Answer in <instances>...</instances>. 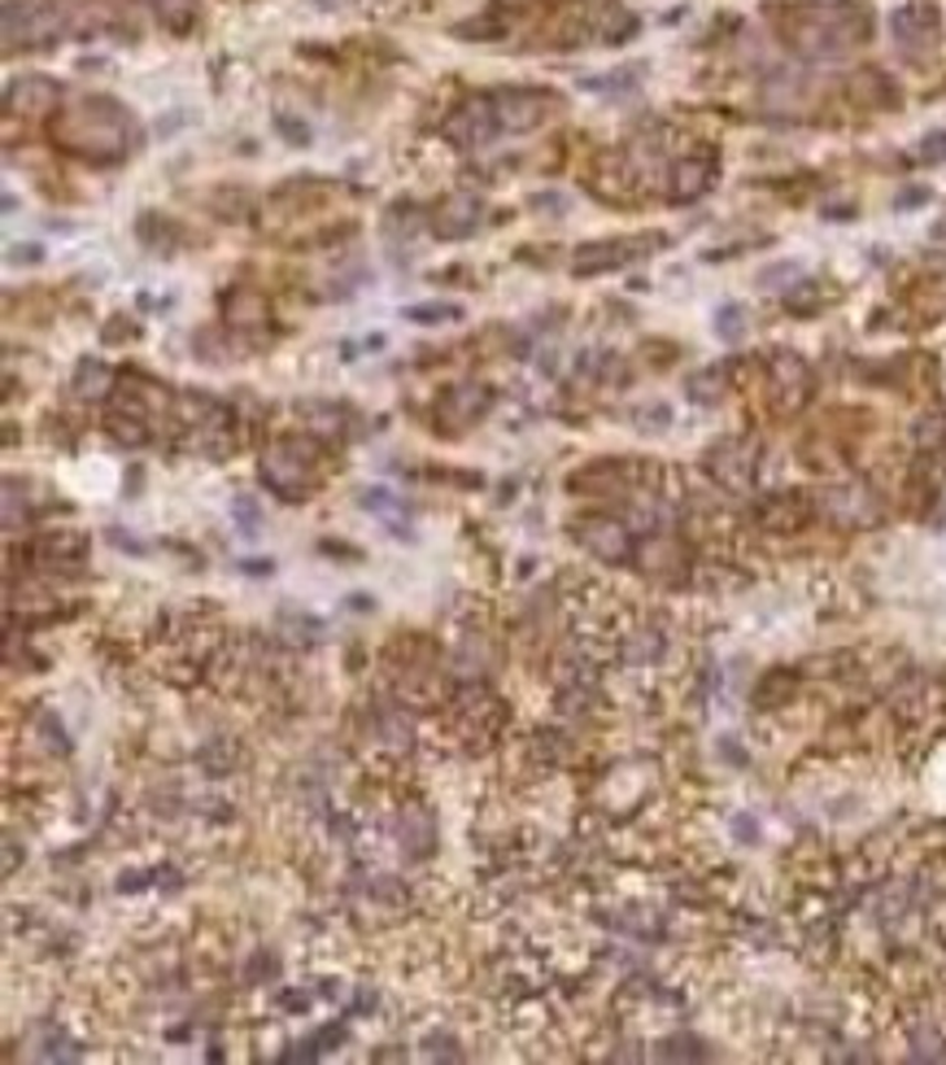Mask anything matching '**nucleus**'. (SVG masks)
<instances>
[{"mask_svg":"<svg viewBox=\"0 0 946 1065\" xmlns=\"http://www.w3.org/2000/svg\"><path fill=\"white\" fill-rule=\"evenodd\" d=\"M733 834H737V843H755V839H759L755 816H751V812H737V816H733Z\"/></svg>","mask_w":946,"mask_h":1065,"instance_id":"37998d69","label":"nucleus"},{"mask_svg":"<svg viewBox=\"0 0 946 1065\" xmlns=\"http://www.w3.org/2000/svg\"><path fill=\"white\" fill-rule=\"evenodd\" d=\"M406 319H411V324H424V328H432V324H454V319H463V306H458V302H419V306H406Z\"/></svg>","mask_w":946,"mask_h":1065,"instance_id":"c85d7f7f","label":"nucleus"},{"mask_svg":"<svg viewBox=\"0 0 946 1065\" xmlns=\"http://www.w3.org/2000/svg\"><path fill=\"white\" fill-rule=\"evenodd\" d=\"M511 31V22L507 18H493V13H485V18H471V22H458L454 27V35L458 40H498V35H507Z\"/></svg>","mask_w":946,"mask_h":1065,"instance_id":"2f4dec72","label":"nucleus"},{"mask_svg":"<svg viewBox=\"0 0 946 1065\" xmlns=\"http://www.w3.org/2000/svg\"><path fill=\"white\" fill-rule=\"evenodd\" d=\"M66 9L57 0H4V49H40L62 40Z\"/></svg>","mask_w":946,"mask_h":1065,"instance_id":"20e7f679","label":"nucleus"},{"mask_svg":"<svg viewBox=\"0 0 946 1065\" xmlns=\"http://www.w3.org/2000/svg\"><path fill=\"white\" fill-rule=\"evenodd\" d=\"M794 695V673L789 668H773L764 682H759V704H785Z\"/></svg>","mask_w":946,"mask_h":1065,"instance_id":"f704fd0d","label":"nucleus"},{"mask_svg":"<svg viewBox=\"0 0 946 1065\" xmlns=\"http://www.w3.org/2000/svg\"><path fill=\"white\" fill-rule=\"evenodd\" d=\"M820 512H829L838 525L872 529V525L881 520V498H876L868 485H833V489H825Z\"/></svg>","mask_w":946,"mask_h":1065,"instance_id":"9b49d317","label":"nucleus"},{"mask_svg":"<svg viewBox=\"0 0 946 1065\" xmlns=\"http://www.w3.org/2000/svg\"><path fill=\"white\" fill-rule=\"evenodd\" d=\"M319 463H323L319 437H310V433L306 437H275L262 450L258 476L275 498L301 503L319 489Z\"/></svg>","mask_w":946,"mask_h":1065,"instance_id":"7ed1b4c3","label":"nucleus"},{"mask_svg":"<svg viewBox=\"0 0 946 1065\" xmlns=\"http://www.w3.org/2000/svg\"><path fill=\"white\" fill-rule=\"evenodd\" d=\"M811 516V503L794 489H780V494H768L759 503V525L764 529H798L802 520Z\"/></svg>","mask_w":946,"mask_h":1065,"instance_id":"aec40b11","label":"nucleus"},{"mask_svg":"<svg viewBox=\"0 0 946 1065\" xmlns=\"http://www.w3.org/2000/svg\"><path fill=\"white\" fill-rule=\"evenodd\" d=\"M149 411L140 407V384L127 393V402H118L109 415H105V429H109V437L118 445H127V450H136V445H145L149 437H153V429H149V420H145Z\"/></svg>","mask_w":946,"mask_h":1065,"instance_id":"f3484780","label":"nucleus"},{"mask_svg":"<svg viewBox=\"0 0 946 1065\" xmlns=\"http://www.w3.org/2000/svg\"><path fill=\"white\" fill-rule=\"evenodd\" d=\"M275 1004H279V1009H301V1013H306V1004H310V1000H306L301 991H279V995H275Z\"/></svg>","mask_w":946,"mask_h":1065,"instance_id":"09e8293b","label":"nucleus"},{"mask_svg":"<svg viewBox=\"0 0 946 1065\" xmlns=\"http://www.w3.org/2000/svg\"><path fill=\"white\" fill-rule=\"evenodd\" d=\"M75 398L79 402H105L109 393H114V367L109 362H100V358H84L79 367H75Z\"/></svg>","mask_w":946,"mask_h":1065,"instance_id":"5701e85b","label":"nucleus"},{"mask_svg":"<svg viewBox=\"0 0 946 1065\" xmlns=\"http://www.w3.org/2000/svg\"><path fill=\"white\" fill-rule=\"evenodd\" d=\"M100 337H105V341H131V337H136V324H127V315H118L114 324H105Z\"/></svg>","mask_w":946,"mask_h":1065,"instance_id":"c03bdc74","label":"nucleus"},{"mask_svg":"<svg viewBox=\"0 0 946 1065\" xmlns=\"http://www.w3.org/2000/svg\"><path fill=\"white\" fill-rule=\"evenodd\" d=\"M297 415L306 420V433L319 437V442H332V437H341L344 433V411L341 407H332V402H301Z\"/></svg>","mask_w":946,"mask_h":1065,"instance_id":"393cba45","label":"nucleus"},{"mask_svg":"<svg viewBox=\"0 0 946 1065\" xmlns=\"http://www.w3.org/2000/svg\"><path fill=\"white\" fill-rule=\"evenodd\" d=\"M755 463L759 454H751V445L742 437H724L706 450V472L720 489H733V494H746L751 481H755Z\"/></svg>","mask_w":946,"mask_h":1065,"instance_id":"9d476101","label":"nucleus"},{"mask_svg":"<svg viewBox=\"0 0 946 1065\" xmlns=\"http://www.w3.org/2000/svg\"><path fill=\"white\" fill-rule=\"evenodd\" d=\"M798 280H802V266L798 263H773L759 271V288H768V293H780V288L789 293Z\"/></svg>","mask_w":946,"mask_h":1065,"instance_id":"72a5a7b5","label":"nucleus"},{"mask_svg":"<svg viewBox=\"0 0 946 1065\" xmlns=\"http://www.w3.org/2000/svg\"><path fill=\"white\" fill-rule=\"evenodd\" d=\"M916 442L929 445V450H938V445L946 442V420H943V415H925V420L916 424Z\"/></svg>","mask_w":946,"mask_h":1065,"instance_id":"58836bf2","label":"nucleus"},{"mask_svg":"<svg viewBox=\"0 0 946 1065\" xmlns=\"http://www.w3.org/2000/svg\"><path fill=\"white\" fill-rule=\"evenodd\" d=\"M641 250H646V245H633V241H589V245L576 250L572 271H576L581 280H589V275H603V271H615V266L633 263Z\"/></svg>","mask_w":946,"mask_h":1065,"instance_id":"a211bd4d","label":"nucleus"},{"mask_svg":"<svg viewBox=\"0 0 946 1065\" xmlns=\"http://www.w3.org/2000/svg\"><path fill=\"white\" fill-rule=\"evenodd\" d=\"M424 1048H428V1057H445V1062H463V1053H458V1044H454V1035H428V1040H424Z\"/></svg>","mask_w":946,"mask_h":1065,"instance_id":"ea45409f","label":"nucleus"},{"mask_svg":"<svg viewBox=\"0 0 946 1065\" xmlns=\"http://www.w3.org/2000/svg\"><path fill=\"white\" fill-rule=\"evenodd\" d=\"M715 337H720L724 346H742V337H746V310H742L737 302H729V306L715 310Z\"/></svg>","mask_w":946,"mask_h":1065,"instance_id":"c756f323","label":"nucleus"},{"mask_svg":"<svg viewBox=\"0 0 946 1065\" xmlns=\"http://www.w3.org/2000/svg\"><path fill=\"white\" fill-rule=\"evenodd\" d=\"M711 183H715V158H706V154L681 158V162L668 171V197H672L677 205H689V201L706 197Z\"/></svg>","mask_w":946,"mask_h":1065,"instance_id":"dca6fc26","label":"nucleus"},{"mask_svg":"<svg viewBox=\"0 0 946 1065\" xmlns=\"http://www.w3.org/2000/svg\"><path fill=\"white\" fill-rule=\"evenodd\" d=\"M916 154H921V162H946V131H929Z\"/></svg>","mask_w":946,"mask_h":1065,"instance_id":"a19ab883","label":"nucleus"},{"mask_svg":"<svg viewBox=\"0 0 946 1065\" xmlns=\"http://www.w3.org/2000/svg\"><path fill=\"white\" fill-rule=\"evenodd\" d=\"M589 27H594V35H598L603 44H628V40L641 31V18H637L628 4H619V0H603V4L594 9Z\"/></svg>","mask_w":946,"mask_h":1065,"instance_id":"6ab92c4d","label":"nucleus"},{"mask_svg":"<svg viewBox=\"0 0 946 1065\" xmlns=\"http://www.w3.org/2000/svg\"><path fill=\"white\" fill-rule=\"evenodd\" d=\"M921 201H929V188H907V192H899V210L921 205Z\"/></svg>","mask_w":946,"mask_h":1065,"instance_id":"8fccbe9b","label":"nucleus"},{"mask_svg":"<svg viewBox=\"0 0 946 1065\" xmlns=\"http://www.w3.org/2000/svg\"><path fill=\"white\" fill-rule=\"evenodd\" d=\"M768 393L776 411H802L816 393V376L794 350H773L768 355Z\"/></svg>","mask_w":946,"mask_h":1065,"instance_id":"0eeeda50","label":"nucleus"},{"mask_svg":"<svg viewBox=\"0 0 946 1065\" xmlns=\"http://www.w3.org/2000/svg\"><path fill=\"white\" fill-rule=\"evenodd\" d=\"M659 655H663V633L659 629H637L633 642L624 646L628 664H659Z\"/></svg>","mask_w":946,"mask_h":1065,"instance_id":"cd10ccee","label":"nucleus"},{"mask_svg":"<svg viewBox=\"0 0 946 1065\" xmlns=\"http://www.w3.org/2000/svg\"><path fill=\"white\" fill-rule=\"evenodd\" d=\"M780 22H785V40L807 62H833L872 35V9H863L855 0L794 4L780 13Z\"/></svg>","mask_w":946,"mask_h":1065,"instance_id":"f03ea898","label":"nucleus"},{"mask_svg":"<svg viewBox=\"0 0 946 1065\" xmlns=\"http://www.w3.org/2000/svg\"><path fill=\"white\" fill-rule=\"evenodd\" d=\"M223 315H227V324L232 328H262L266 324V315H270V306H266V297H262L258 288H232L227 297H223Z\"/></svg>","mask_w":946,"mask_h":1065,"instance_id":"412c9836","label":"nucleus"},{"mask_svg":"<svg viewBox=\"0 0 946 1065\" xmlns=\"http://www.w3.org/2000/svg\"><path fill=\"white\" fill-rule=\"evenodd\" d=\"M275 131H279L288 145H301V149L310 145V127H306L301 118H293V114H275Z\"/></svg>","mask_w":946,"mask_h":1065,"instance_id":"4c0bfd02","label":"nucleus"},{"mask_svg":"<svg viewBox=\"0 0 946 1065\" xmlns=\"http://www.w3.org/2000/svg\"><path fill=\"white\" fill-rule=\"evenodd\" d=\"M109 541H114L118 550H131V555H145V550H149L145 541H136V537H127V532H123V529H109Z\"/></svg>","mask_w":946,"mask_h":1065,"instance_id":"49530a36","label":"nucleus"},{"mask_svg":"<svg viewBox=\"0 0 946 1065\" xmlns=\"http://www.w3.org/2000/svg\"><path fill=\"white\" fill-rule=\"evenodd\" d=\"M196 13H201V0H153V18L171 35H188L196 27Z\"/></svg>","mask_w":946,"mask_h":1065,"instance_id":"bb28decb","label":"nucleus"},{"mask_svg":"<svg viewBox=\"0 0 946 1065\" xmlns=\"http://www.w3.org/2000/svg\"><path fill=\"white\" fill-rule=\"evenodd\" d=\"M445 140L454 149H485L502 127H498V114H493V96H471L463 101L449 118H445Z\"/></svg>","mask_w":946,"mask_h":1065,"instance_id":"1a4fd4ad","label":"nucleus"},{"mask_svg":"<svg viewBox=\"0 0 946 1065\" xmlns=\"http://www.w3.org/2000/svg\"><path fill=\"white\" fill-rule=\"evenodd\" d=\"M559 105V92L550 88H498L493 92V114H498V127L523 136L532 127H541Z\"/></svg>","mask_w":946,"mask_h":1065,"instance_id":"423d86ee","label":"nucleus"},{"mask_svg":"<svg viewBox=\"0 0 946 1065\" xmlns=\"http://www.w3.org/2000/svg\"><path fill=\"white\" fill-rule=\"evenodd\" d=\"M641 415H646V424H641L646 433H663V429H668V420H672V407H663V402H655V407H646Z\"/></svg>","mask_w":946,"mask_h":1065,"instance_id":"79ce46f5","label":"nucleus"},{"mask_svg":"<svg viewBox=\"0 0 946 1065\" xmlns=\"http://www.w3.org/2000/svg\"><path fill=\"white\" fill-rule=\"evenodd\" d=\"M785 306L794 310V315H802V319H811L816 310H820V288L811 284V280H798L789 293H785Z\"/></svg>","mask_w":946,"mask_h":1065,"instance_id":"473e14b6","label":"nucleus"},{"mask_svg":"<svg viewBox=\"0 0 946 1065\" xmlns=\"http://www.w3.org/2000/svg\"><path fill=\"white\" fill-rule=\"evenodd\" d=\"M480 197L476 192H449L436 210H432V232L440 236V241H463V236H471L476 228H480Z\"/></svg>","mask_w":946,"mask_h":1065,"instance_id":"ddd939ff","label":"nucleus"},{"mask_svg":"<svg viewBox=\"0 0 946 1065\" xmlns=\"http://www.w3.org/2000/svg\"><path fill=\"white\" fill-rule=\"evenodd\" d=\"M57 101H62V88L49 75H22V80H13L4 88V109L22 114V118H40V114L57 109Z\"/></svg>","mask_w":946,"mask_h":1065,"instance_id":"4468645a","label":"nucleus"},{"mask_svg":"<svg viewBox=\"0 0 946 1065\" xmlns=\"http://www.w3.org/2000/svg\"><path fill=\"white\" fill-rule=\"evenodd\" d=\"M53 140L92 167H114L136 149V118L114 96H84L57 109Z\"/></svg>","mask_w":946,"mask_h":1065,"instance_id":"f257e3e1","label":"nucleus"},{"mask_svg":"<svg viewBox=\"0 0 946 1065\" xmlns=\"http://www.w3.org/2000/svg\"><path fill=\"white\" fill-rule=\"evenodd\" d=\"M419 223H424V214H419L415 205H393V214H389V236H397V232L415 236V232H419Z\"/></svg>","mask_w":946,"mask_h":1065,"instance_id":"e433bc0d","label":"nucleus"},{"mask_svg":"<svg viewBox=\"0 0 946 1065\" xmlns=\"http://www.w3.org/2000/svg\"><path fill=\"white\" fill-rule=\"evenodd\" d=\"M890 35H894V44H899V53L903 57H925L934 44H938V35H943V13H938V4L934 0H907V4H899L894 13H890Z\"/></svg>","mask_w":946,"mask_h":1065,"instance_id":"39448f33","label":"nucleus"},{"mask_svg":"<svg viewBox=\"0 0 946 1065\" xmlns=\"http://www.w3.org/2000/svg\"><path fill=\"white\" fill-rule=\"evenodd\" d=\"M232 516H236V525H241V532H245V537H258L262 512H258V503H254L249 494H236V498H232Z\"/></svg>","mask_w":946,"mask_h":1065,"instance_id":"c9c22d12","label":"nucleus"},{"mask_svg":"<svg viewBox=\"0 0 946 1065\" xmlns=\"http://www.w3.org/2000/svg\"><path fill=\"white\" fill-rule=\"evenodd\" d=\"M724 380H729L724 367H702V371H693L685 380V398L698 402V407H720V398H724V389H729Z\"/></svg>","mask_w":946,"mask_h":1065,"instance_id":"a878e982","label":"nucleus"},{"mask_svg":"<svg viewBox=\"0 0 946 1065\" xmlns=\"http://www.w3.org/2000/svg\"><path fill=\"white\" fill-rule=\"evenodd\" d=\"M532 205H541V210L550 205V214H563V205H567V197H559V192H536V197H532Z\"/></svg>","mask_w":946,"mask_h":1065,"instance_id":"de8ad7c7","label":"nucleus"},{"mask_svg":"<svg viewBox=\"0 0 946 1065\" xmlns=\"http://www.w3.org/2000/svg\"><path fill=\"white\" fill-rule=\"evenodd\" d=\"M912 1062H943L946 1057V1040L938 1026H921V1031H912V1053H907Z\"/></svg>","mask_w":946,"mask_h":1065,"instance_id":"7c9ffc66","label":"nucleus"},{"mask_svg":"<svg viewBox=\"0 0 946 1065\" xmlns=\"http://www.w3.org/2000/svg\"><path fill=\"white\" fill-rule=\"evenodd\" d=\"M432 839H436L432 812L406 808V812H402V852H406L411 861H424V856H432Z\"/></svg>","mask_w":946,"mask_h":1065,"instance_id":"b1692460","label":"nucleus"},{"mask_svg":"<svg viewBox=\"0 0 946 1065\" xmlns=\"http://www.w3.org/2000/svg\"><path fill=\"white\" fill-rule=\"evenodd\" d=\"M493 411V389L485 380H463L440 393V415L454 424H480Z\"/></svg>","mask_w":946,"mask_h":1065,"instance_id":"2eb2a0df","label":"nucleus"},{"mask_svg":"<svg viewBox=\"0 0 946 1065\" xmlns=\"http://www.w3.org/2000/svg\"><path fill=\"white\" fill-rule=\"evenodd\" d=\"M851 92H855V101L872 105V109H894V105H899V88H894V80H890L885 71H876V66H863V71H855V75H851Z\"/></svg>","mask_w":946,"mask_h":1065,"instance_id":"4be33fe9","label":"nucleus"},{"mask_svg":"<svg viewBox=\"0 0 946 1065\" xmlns=\"http://www.w3.org/2000/svg\"><path fill=\"white\" fill-rule=\"evenodd\" d=\"M9 263H13V266H35V263H44V250H40V245H26V250H18V245H13V250H9Z\"/></svg>","mask_w":946,"mask_h":1065,"instance_id":"a18cd8bd","label":"nucleus"},{"mask_svg":"<svg viewBox=\"0 0 946 1065\" xmlns=\"http://www.w3.org/2000/svg\"><path fill=\"white\" fill-rule=\"evenodd\" d=\"M572 537L581 541L585 555H594L603 563H628L633 550H637L633 529L624 520H615V516H585V520L572 525Z\"/></svg>","mask_w":946,"mask_h":1065,"instance_id":"6e6552de","label":"nucleus"},{"mask_svg":"<svg viewBox=\"0 0 946 1065\" xmlns=\"http://www.w3.org/2000/svg\"><path fill=\"white\" fill-rule=\"evenodd\" d=\"M633 476H637V463H624V458H598V463H585L581 472L567 476L572 494H628L633 489Z\"/></svg>","mask_w":946,"mask_h":1065,"instance_id":"f8f14e48","label":"nucleus"}]
</instances>
